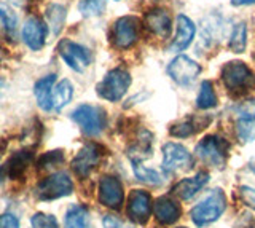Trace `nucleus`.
I'll return each instance as SVG.
<instances>
[{
	"label": "nucleus",
	"instance_id": "obj_3",
	"mask_svg": "<svg viewBox=\"0 0 255 228\" xmlns=\"http://www.w3.org/2000/svg\"><path fill=\"white\" fill-rule=\"evenodd\" d=\"M131 85V75L125 69H114L98 85V93L102 99L117 102L122 99Z\"/></svg>",
	"mask_w": 255,
	"mask_h": 228
},
{
	"label": "nucleus",
	"instance_id": "obj_10",
	"mask_svg": "<svg viewBox=\"0 0 255 228\" xmlns=\"http://www.w3.org/2000/svg\"><path fill=\"white\" fill-rule=\"evenodd\" d=\"M201 72V67L193 59H190L188 56H180L175 58L169 66H167V74L172 78L175 83L179 85H190L196 80V77Z\"/></svg>",
	"mask_w": 255,
	"mask_h": 228
},
{
	"label": "nucleus",
	"instance_id": "obj_39",
	"mask_svg": "<svg viewBox=\"0 0 255 228\" xmlns=\"http://www.w3.org/2000/svg\"><path fill=\"white\" fill-rule=\"evenodd\" d=\"M117 2H118V0H117Z\"/></svg>",
	"mask_w": 255,
	"mask_h": 228
},
{
	"label": "nucleus",
	"instance_id": "obj_1",
	"mask_svg": "<svg viewBox=\"0 0 255 228\" xmlns=\"http://www.w3.org/2000/svg\"><path fill=\"white\" fill-rule=\"evenodd\" d=\"M227 209V198L220 188H215L203 201H199L196 206L191 209V220L196 227H206L225 212Z\"/></svg>",
	"mask_w": 255,
	"mask_h": 228
},
{
	"label": "nucleus",
	"instance_id": "obj_20",
	"mask_svg": "<svg viewBox=\"0 0 255 228\" xmlns=\"http://www.w3.org/2000/svg\"><path fill=\"white\" fill-rule=\"evenodd\" d=\"M54 82H56V75H48V77H43L42 80H38L35 83L34 93H35V98H37L40 109H43V110H51L53 109V106H51V93H53V88H54Z\"/></svg>",
	"mask_w": 255,
	"mask_h": 228
},
{
	"label": "nucleus",
	"instance_id": "obj_30",
	"mask_svg": "<svg viewBox=\"0 0 255 228\" xmlns=\"http://www.w3.org/2000/svg\"><path fill=\"white\" fill-rule=\"evenodd\" d=\"M238 134L243 139V142L252 140V116L249 114H243L238 120Z\"/></svg>",
	"mask_w": 255,
	"mask_h": 228
},
{
	"label": "nucleus",
	"instance_id": "obj_18",
	"mask_svg": "<svg viewBox=\"0 0 255 228\" xmlns=\"http://www.w3.org/2000/svg\"><path fill=\"white\" fill-rule=\"evenodd\" d=\"M153 212L158 222H161L163 225H172L179 220L182 211L177 203L163 196V198H158L153 204Z\"/></svg>",
	"mask_w": 255,
	"mask_h": 228
},
{
	"label": "nucleus",
	"instance_id": "obj_5",
	"mask_svg": "<svg viewBox=\"0 0 255 228\" xmlns=\"http://www.w3.org/2000/svg\"><path fill=\"white\" fill-rule=\"evenodd\" d=\"M74 192V182L66 172H56V174L43 179L35 188V195L42 201L58 200L67 196Z\"/></svg>",
	"mask_w": 255,
	"mask_h": 228
},
{
	"label": "nucleus",
	"instance_id": "obj_14",
	"mask_svg": "<svg viewBox=\"0 0 255 228\" xmlns=\"http://www.w3.org/2000/svg\"><path fill=\"white\" fill-rule=\"evenodd\" d=\"M22 38L24 43H26L30 50H42L45 45V38H46V26L42 19H38L35 16H30L26 19L22 26Z\"/></svg>",
	"mask_w": 255,
	"mask_h": 228
},
{
	"label": "nucleus",
	"instance_id": "obj_23",
	"mask_svg": "<svg viewBox=\"0 0 255 228\" xmlns=\"http://www.w3.org/2000/svg\"><path fill=\"white\" fill-rule=\"evenodd\" d=\"M0 26H2L3 35L8 38V40H13L16 35L18 18H16L14 11L6 3H0Z\"/></svg>",
	"mask_w": 255,
	"mask_h": 228
},
{
	"label": "nucleus",
	"instance_id": "obj_38",
	"mask_svg": "<svg viewBox=\"0 0 255 228\" xmlns=\"http://www.w3.org/2000/svg\"><path fill=\"white\" fill-rule=\"evenodd\" d=\"M30 2H37V0H30Z\"/></svg>",
	"mask_w": 255,
	"mask_h": 228
},
{
	"label": "nucleus",
	"instance_id": "obj_15",
	"mask_svg": "<svg viewBox=\"0 0 255 228\" xmlns=\"http://www.w3.org/2000/svg\"><path fill=\"white\" fill-rule=\"evenodd\" d=\"M145 27L151 34H155L161 38H167L171 34V27H172V21H171L169 13L163 8L150 10L145 14Z\"/></svg>",
	"mask_w": 255,
	"mask_h": 228
},
{
	"label": "nucleus",
	"instance_id": "obj_33",
	"mask_svg": "<svg viewBox=\"0 0 255 228\" xmlns=\"http://www.w3.org/2000/svg\"><path fill=\"white\" fill-rule=\"evenodd\" d=\"M239 198L241 201L252 209H255V188L252 187H241L239 188Z\"/></svg>",
	"mask_w": 255,
	"mask_h": 228
},
{
	"label": "nucleus",
	"instance_id": "obj_6",
	"mask_svg": "<svg viewBox=\"0 0 255 228\" xmlns=\"http://www.w3.org/2000/svg\"><path fill=\"white\" fill-rule=\"evenodd\" d=\"M228 144L219 136H207L196 145V155L204 163L215 168H222L227 160Z\"/></svg>",
	"mask_w": 255,
	"mask_h": 228
},
{
	"label": "nucleus",
	"instance_id": "obj_16",
	"mask_svg": "<svg viewBox=\"0 0 255 228\" xmlns=\"http://www.w3.org/2000/svg\"><path fill=\"white\" fill-rule=\"evenodd\" d=\"M207 180H209V174H207V172H198L195 177L180 180V182L172 188V192L175 196H179L180 200L188 201L207 184Z\"/></svg>",
	"mask_w": 255,
	"mask_h": 228
},
{
	"label": "nucleus",
	"instance_id": "obj_26",
	"mask_svg": "<svg viewBox=\"0 0 255 228\" xmlns=\"http://www.w3.org/2000/svg\"><path fill=\"white\" fill-rule=\"evenodd\" d=\"M132 169H134V174L137 177L140 182L143 184H148V185H159L163 182L161 176L158 174L156 171L153 169H148L145 166H142L140 161L137 160H132Z\"/></svg>",
	"mask_w": 255,
	"mask_h": 228
},
{
	"label": "nucleus",
	"instance_id": "obj_25",
	"mask_svg": "<svg viewBox=\"0 0 255 228\" xmlns=\"http://www.w3.org/2000/svg\"><path fill=\"white\" fill-rule=\"evenodd\" d=\"M66 8L59 3H53L46 8V18L50 21L51 26V32L54 35H58L61 32V29L64 26V21H66Z\"/></svg>",
	"mask_w": 255,
	"mask_h": 228
},
{
	"label": "nucleus",
	"instance_id": "obj_8",
	"mask_svg": "<svg viewBox=\"0 0 255 228\" xmlns=\"http://www.w3.org/2000/svg\"><path fill=\"white\" fill-rule=\"evenodd\" d=\"M193 166V156L180 144L169 142L163 147V169L164 172H175L190 169Z\"/></svg>",
	"mask_w": 255,
	"mask_h": 228
},
{
	"label": "nucleus",
	"instance_id": "obj_19",
	"mask_svg": "<svg viewBox=\"0 0 255 228\" xmlns=\"http://www.w3.org/2000/svg\"><path fill=\"white\" fill-rule=\"evenodd\" d=\"M211 118L204 116V118H196V116H188V118L182 120L179 123H175L171 128V134L175 137H188L195 132L204 129L209 124Z\"/></svg>",
	"mask_w": 255,
	"mask_h": 228
},
{
	"label": "nucleus",
	"instance_id": "obj_35",
	"mask_svg": "<svg viewBox=\"0 0 255 228\" xmlns=\"http://www.w3.org/2000/svg\"><path fill=\"white\" fill-rule=\"evenodd\" d=\"M0 228H19V220L13 214L0 216Z\"/></svg>",
	"mask_w": 255,
	"mask_h": 228
},
{
	"label": "nucleus",
	"instance_id": "obj_9",
	"mask_svg": "<svg viewBox=\"0 0 255 228\" xmlns=\"http://www.w3.org/2000/svg\"><path fill=\"white\" fill-rule=\"evenodd\" d=\"M58 51L61 54V58L64 62L70 67L77 70V72H82L83 69H86L91 62V54L85 46L78 45L72 40H62L58 46Z\"/></svg>",
	"mask_w": 255,
	"mask_h": 228
},
{
	"label": "nucleus",
	"instance_id": "obj_28",
	"mask_svg": "<svg viewBox=\"0 0 255 228\" xmlns=\"http://www.w3.org/2000/svg\"><path fill=\"white\" fill-rule=\"evenodd\" d=\"M247 45V27L244 22H239L235 26L233 34L230 38V50L233 53H244Z\"/></svg>",
	"mask_w": 255,
	"mask_h": 228
},
{
	"label": "nucleus",
	"instance_id": "obj_29",
	"mask_svg": "<svg viewBox=\"0 0 255 228\" xmlns=\"http://www.w3.org/2000/svg\"><path fill=\"white\" fill-rule=\"evenodd\" d=\"M106 0H82L78 3V11L83 14L85 18L90 16H99L106 10Z\"/></svg>",
	"mask_w": 255,
	"mask_h": 228
},
{
	"label": "nucleus",
	"instance_id": "obj_21",
	"mask_svg": "<svg viewBox=\"0 0 255 228\" xmlns=\"http://www.w3.org/2000/svg\"><path fill=\"white\" fill-rule=\"evenodd\" d=\"M72 96H74V86L69 80H62L53 88L51 93V106L54 110H61L62 107H66Z\"/></svg>",
	"mask_w": 255,
	"mask_h": 228
},
{
	"label": "nucleus",
	"instance_id": "obj_12",
	"mask_svg": "<svg viewBox=\"0 0 255 228\" xmlns=\"http://www.w3.org/2000/svg\"><path fill=\"white\" fill-rule=\"evenodd\" d=\"M99 160H101L99 147L94 144H88L77 153L74 161H72V169L75 171L77 176L86 177L96 166H98Z\"/></svg>",
	"mask_w": 255,
	"mask_h": 228
},
{
	"label": "nucleus",
	"instance_id": "obj_2",
	"mask_svg": "<svg viewBox=\"0 0 255 228\" xmlns=\"http://www.w3.org/2000/svg\"><path fill=\"white\" fill-rule=\"evenodd\" d=\"M222 80L231 93H246L255 85L254 72L241 61H231L222 69Z\"/></svg>",
	"mask_w": 255,
	"mask_h": 228
},
{
	"label": "nucleus",
	"instance_id": "obj_7",
	"mask_svg": "<svg viewBox=\"0 0 255 228\" xmlns=\"http://www.w3.org/2000/svg\"><path fill=\"white\" fill-rule=\"evenodd\" d=\"M139 38V19L135 16H123L115 21L112 29V42L120 50L131 48Z\"/></svg>",
	"mask_w": 255,
	"mask_h": 228
},
{
	"label": "nucleus",
	"instance_id": "obj_17",
	"mask_svg": "<svg viewBox=\"0 0 255 228\" xmlns=\"http://www.w3.org/2000/svg\"><path fill=\"white\" fill-rule=\"evenodd\" d=\"M195 32H196V27L193 24V21L187 18L185 14H179L177 16V34H175L171 50L183 51L185 48H188L191 40L195 38Z\"/></svg>",
	"mask_w": 255,
	"mask_h": 228
},
{
	"label": "nucleus",
	"instance_id": "obj_13",
	"mask_svg": "<svg viewBox=\"0 0 255 228\" xmlns=\"http://www.w3.org/2000/svg\"><path fill=\"white\" fill-rule=\"evenodd\" d=\"M151 212V200L150 195L143 190H134L129 195V201H128V216H129L134 222L145 224Z\"/></svg>",
	"mask_w": 255,
	"mask_h": 228
},
{
	"label": "nucleus",
	"instance_id": "obj_11",
	"mask_svg": "<svg viewBox=\"0 0 255 228\" xmlns=\"http://www.w3.org/2000/svg\"><path fill=\"white\" fill-rule=\"evenodd\" d=\"M123 185L117 177L104 176L99 180V201L110 209H120L123 204Z\"/></svg>",
	"mask_w": 255,
	"mask_h": 228
},
{
	"label": "nucleus",
	"instance_id": "obj_24",
	"mask_svg": "<svg viewBox=\"0 0 255 228\" xmlns=\"http://www.w3.org/2000/svg\"><path fill=\"white\" fill-rule=\"evenodd\" d=\"M32 160V153L30 152H18L16 155L11 156V160L6 163V171H8V176L16 179L19 177L26 168L29 166V163Z\"/></svg>",
	"mask_w": 255,
	"mask_h": 228
},
{
	"label": "nucleus",
	"instance_id": "obj_37",
	"mask_svg": "<svg viewBox=\"0 0 255 228\" xmlns=\"http://www.w3.org/2000/svg\"><path fill=\"white\" fill-rule=\"evenodd\" d=\"M241 227H244V228H255V222H254V220H251V222H247L246 225H241Z\"/></svg>",
	"mask_w": 255,
	"mask_h": 228
},
{
	"label": "nucleus",
	"instance_id": "obj_27",
	"mask_svg": "<svg viewBox=\"0 0 255 228\" xmlns=\"http://www.w3.org/2000/svg\"><path fill=\"white\" fill-rule=\"evenodd\" d=\"M196 104H198L199 109H211V107L217 106V96H215L214 86H212L211 82L206 80V82L201 83V90H199Z\"/></svg>",
	"mask_w": 255,
	"mask_h": 228
},
{
	"label": "nucleus",
	"instance_id": "obj_31",
	"mask_svg": "<svg viewBox=\"0 0 255 228\" xmlns=\"http://www.w3.org/2000/svg\"><path fill=\"white\" fill-rule=\"evenodd\" d=\"M32 228H59L58 222L53 216L43 214V212H37V214L30 219Z\"/></svg>",
	"mask_w": 255,
	"mask_h": 228
},
{
	"label": "nucleus",
	"instance_id": "obj_36",
	"mask_svg": "<svg viewBox=\"0 0 255 228\" xmlns=\"http://www.w3.org/2000/svg\"><path fill=\"white\" fill-rule=\"evenodd\" d=\"M231 3L233 5H251V3H255V0H231Z\"/></svg>",
	"mask_w": 255,
	"mask_h": 228
},
{
	"label": "nucleus",
	"instance_id": "obj_34",
	"mask_svg": "<svg viewBox=\"0 0 255 228\" xmlns=\"http://www.w3.org/2000/svg\"><path fill=\"white\" fill-rule=\"evenodd\" d=\"M102 225H104V228H134L131 224L123 222L122 219H118L115 216H104Z\"/></svg>",
	"mask_w": 255,
	"mask_h": 228
},
{
	"label": "nucleus",
	"instance_id": "obj_4",
	"mask_svg": "<svg viewBox=\"0 0 255 228\" xmlns=\"http://www.w3.org/2000/svg\"><path fill=\"white\" fill-rule=\"evenodd\" d=\"M72 120H74L86 136H99L102 129L106 128V114L99 107L90 104L78 106L72 112Z\"/></svg>",
	"mask_w": 255,
	"mask_h": 228
},
{
	"label": "nucleus",
	"instance_id": "obj_22",
	"mask_svg": "<svg viewBox=\"0 0 255 228\" xmlns=\"http://www.w3.org/2000/svg\"><path fill=\"white\" fill-rule=\"evenodd\" d=\"M66 228H91L88 209L85 206H72L66 214Z\"/></svg>",
	"mask_w": 255,
	"mask_h": 228
},
{
	"label": "nucleus",
	"instance_id": "obj_32",
	"mask_svg": "<svg viewBox=\"0 0 255 228\" xmlns=\"http://www.w3.org/2000/svg\"><path fill=\"white\" fill-rule=\"evenodd\" d=\"M64 156H62V152L61 150H56V152H48L46 155L42 156V160H40V168H51L54 164H59L62 163Z\"/></svg>",
	"mask_w": 255,
	"mask_h": 228
}]
</instances>
